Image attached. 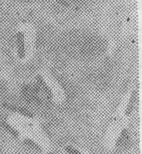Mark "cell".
I'll return each instance as SVG.
<instances>
[{"label":"cell","instance_id":"3","mask_svg":"<svg viewBox=\"0 0 142 154\" xmlns=\"http://www.w3.org/2000/svg\"><path fill=\"white\" fill-rule=\"evenodd\" d=\"M135 99H136V97H135V92H134V93H132L131 97H130L128 107L126 108V114L128 115L130 114V112L132 111V108L134 107V104L135 103Z\"/></svg>","mask_w":142,"mask_h":154},{"label":"cell","instance_id":"1","mask_svg":"<svg viewBox=\"0 0 142 154\" xmlns=\"http://www.w3.org/2000/svg\"><path fill=\"white\" fill-rule=\"evenodd\" d=\"M17 55L20 59H24L26 56L25 41H24V34L22 31H18L17 33Z\"/></svg>","mask_w":142,"mask_h":154},{"label":"cell","instance_id":"2","mask_svg":"<svg viewBox=\"0 0 142 154\" xmlns=\"http://www.w3.org/2000/svg\"><path fill=\"white\" fill-rule=\"evenodd\" d=\"M37 81H38V83L40 85V87L41 88L42 90L45 92V94L47 95V97H49V98L52 99L53 97L52 90H51V88L49 87L48 85L47 84V83L45 82L44 79L42 78V76L38 75Z\"/></svg>","mask_w":142,"mask_h":154},{"label":"cell","instance_id":"4","mask_svg":"<svg viewBox=\"0 0 142 154\" xmlns=\"http://www.w3.org/2000/svg\"><path fill=\"white\" fill-rule=\"evenodd\" d=\"M65 151L69 154H83L79 151H78L77 149H76L71 146H67L65 147Z\"/></svg>","mask_w":142,"mask_h":154}]
</instances>
